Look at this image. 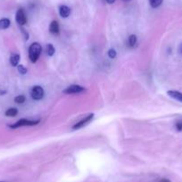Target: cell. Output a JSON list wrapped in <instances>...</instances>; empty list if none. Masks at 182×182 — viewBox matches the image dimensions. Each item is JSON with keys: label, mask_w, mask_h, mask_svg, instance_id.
I'll return each mask as SVG.
<instances>
[{"label": "cell", "mask_w": 182, "mask_h": 182, "mask_svg": "<svg viewBox=\"0 0 182 182\" xmlns=\"http://www.w3.org/2000/svg\"><path fill=\"white\" fill-rule=\"evenodd\" d=\"M41 51H42V47H41L40 44L33 43L30 45V46L29 48V57L32 63H36L38 61V59L39 58V55L41 54Z\"/></svg>", "instance_id": "6da1fadb"}, {"label": "cell", "mask_w": 182, "mask_h": 182, "mask_svg": "<svg viewBox=\"0 0 182 182\" xmlns=\"http://www.w3.org/2000/svg\"><path fill=\"white\" fill-rule=\"evenodd\" d=\"M39 120H36V121H32V120H27V119H21L20 121H18L17 122L9 125V127L11 129H17L22 126H35L38 125L39 123Z\"/></svg>", "instance_id": "7a4b0ae2"}, {"label": "cell", "mask_w": 182, "mask_h": 182, "mask_svg": "<svg viewBox=\"0 0 182 182\" xmlns=\"http://www.w3.org/2000/svg\"><path fill=\"white\" fill-rule=\"evenodd\" d=\"M31 97L35 100H40L44 97V89L40 86H35L31 90Z\"/></svg>", "instance_id": "3957f363"}, {"label": "cell", "mask_w": 182, "mask_h": 182, "mask_svg": "<svg viewBox=\"0 0 182 182\" xmlns=\"http://www.w3.org/2000/svg\"><path fill=\"white\" fill-rule=\"evenodd\" d=\"M86 88L79 86V85H71L70 87H68L67 88H65L63 90L64 94H78V93H81L83 91H85Z\"/></svg>", "instance_id": "277c9868"}, {"label": "cell", "mask_w": 182, "mask_h": 182, "mask_svg": "<svg viewBox=\"0 0 182 182\" xmlns=\"http://www.w3.org/2000/svg\"><path fill=\"white\" fill-rule=\"evenodd\" d=\"M15 20L17 21V23L19 25H24L26 24L27 22V17L25 15V13L23 11V9L20 8L17 13H16V15H15Z\"/></svg>", "instance_id": "5b68a950"}, {"label": "cell", "mask_w": 182, "mask_h": 182, "mask_svg": "<svg viewBox=\"0 0 182 182\" xmlns=\"http://www.w3.org/2000/svg\"><path fill=\"white\" fill-rule=\"evenodd\" d=\"M93 116H94L93 113L88 114L87 117H85L84 119H82L81 121H80L78 123H76V124L72 127V129H73V130H79V129H80V128H83V127L86 126L89 122H91V120L93 119Z\"/></svg>", "instance_id": "8992f818"}, {"label": "cell", "mask_w": 182, "mask_h": 182, "mask_svg": "<svg viewBox=\"0 0 182 182\" xmlns=\"http://www.w3.org/2000/svg\"><path fill=\"white\" fill-rule=\"evenodd\" d=\"M167 94H168V96L171 97L172 98H173V99H175V100H177V101L181 102L182 103L181 92H180V91H178V90H169V91L167 92Z\"/></svg>", "instance_id": "52a82bcc"}, {"label": "cell", "mask_w": 182, "mask_h": 182, "mask_svg": "<svg viewBox=\"0 0 182 182\" xmlns=\"http://www.w3.org/2000/svg\"><path fill=\"white\" fill-rule=\"evenodd\" d=\"M59 13H60L61 17L67 18L71 14V9L68 6H66V5H62L59 8Z\"/></svg>", "instance_id": "ba28073f"}, {"label": "cell", "mask_w": 182, "mask_h": 182, "mask_svg": "<svg viewBox=\"0 0 182 182\" xmlns=\"http://www.w3.org/2000/svg\"><path fill=\"white\" fill-rule=\"evenodd\" d=\"M49 30L51 33L53 34H58L59 31H60V29H59V24L56 21H53L51 23H50V26H49Z\"/></svg>", "instance_id": "9c48e42d"}, {"label": "cell", "mask_w": 182, "mask_h": 182, "mask_svg": "<svg viewBox=\"0 0 182 182\" xmlns=\"http://www.w3.org/2000/svg\"><path fill=\"white\" fill-rule=\"evenodd\" d=\"M20 61V55L18 54H13L10 57V63L12 66H17Z\"/></svg>", "instance_id": "30bf717a"}, {"label": "cell", "mask_w": 182, "mask_h": 182, "mask_svg": "<svg viewBox=\"0 0 182 182\" xmlns=\"http://www.w3.org/2000/svg\"><path fill=\"white\" fill-rule=\"evenodd\" d=\"M10 20L7 19V18H3L0 20V29H7L9 26H10Z\"/></svg>", "instance_id": "8fae6325"}, {"label": "cell", "mask_w": 182, "mask_h": 182, "mask_svg": "<svg viewBox=\"0 0 182 182\" xmlns=\"http://www.w3.org/2000/svg\"><path fill=\"white\" fill-rule=\"evenodd\" d=\"M17 113H18V110H17L16 108H13V107L9 108V109L5 112V115L8 116V117H14V116L17 115Z\"/></svg>", "instance_id": "7c38bea8"}, {"label": "cell", "mask_w": 182, "mask_h": 182, "mask_svg": "<svg viewBox=\"0 0 182 182\" xmlns=\"http://www.w3.org/2000/svg\"><path fill=\"white\" fill-rule=\"evenodd\" d=\"M128 43H129V46L130 47H133L136 45V43H137V37L135 35H130V38H129Z\"/></svg>", "instance_id": "4fadbf2b"}, {"label": "cell", "mask_w": 182, "mask_h": 182, "mask_svg": "<svg viewBox=\"0 0 182 182\" xmlns=\"http://www.w3.org/2000/svg\"><path fill=\"white\" fill-rule=\"evenodd\" d=\"M55 52V49L54 47V46L52 44H48L46 45V54L49 55V56H52Z\"/></svg>", "instance_id": "5bb4252c"}, {"label": "cell", "mask_w": 182, "mask_h": 182, "mask_svg": "<svg viewBox=\"0 0 182 182\" xmlns=\"http://www.w3.org/2000/svg\"><path fill=\"white\" fill-rule=\"evenodd\" d=\"M149 3L153 8H157L162 4L163 0H149Z\"/></svg>", "instance_id": "9a60e30c"}, {"label": "cell", "mask_w": 182, "mask_h": 182, "mask_svg": "<svg viewBox=\"0 0 182 182\" xmlns=\"http://www.w3.org/2000/svg\"><path fill=\"white\" fill-rule=\"evenodd\" d=\"M25 100H26V98H25V97L24 96H18V97H16L15 98H14V102L15 103H17V104H23L24 102H25Z\"/></svg>", "instance_id": "2e32d148"}, {"label": "cell", "mask_w": 182, "mask_h": 182, "mask_svg": "<svg viewBox=\"0 0 182 182\" xmlns=\"http://www.w3.org/2000/svg\"><path fill=\"white\" fill-rule=\"evenodd\" d=\"M17 69H18V71H19L21 74H26V73H27V69H26L23 65H18Z\"/></svg>", "instance_id": "e0dca14e"}, {"label": "cell", "mask_w": 182, "mask_h": 182, "mask_svg": "<svg viewBox=\"0 0 182 182\" xmlns=\"http://www.w3.org/2000/svg\"><path fill=\"white\" fill-rule=\"evenodd\" d=\"M108 55L110 58H114L116 56V51L113 49V48H111L109 51H108Z\"/></svg>", "instance_id": "ac0fdd59"}, {"label": "cell", "mask_w": 182, "mask_h": 182, "mask_svg": "<svg viewBox=\"0 0 182 182\" xmlns=\"http://www.w3.org/2000/svg\"><path fill=\"white\" fill-rule=\"evenodd\" d=\"M175 127H176V130H177L178 131H182V121H179V122L176 123Z\"/></svg>", "instance_id": "d6986e66"}, {"label": "cell", "mask_w": 182, "mask_h": 182, "mask_svg": "<svg viewBox=\"0 0 182 182\" xmlns=\"http://www.w3.org/2000/svg\"><path fill=\"white\" fill-rule=\"evenodd\" d=\"M178 50H179V53H180L181 55H182V43L179 46V49H178Z\"/></svg>", "instance_id": "ffe728a7"}, {"label": "cell", "mask_w": 182, "mask_h": 182, "mask_svg": "<svg viewBox=\"0 0 182 182\" xmlns=\"http://www.w3.org/2000/svg\"><path fill=\"white\" fill-rule=\"evenodd\" d=\"M159 182H172V181H171L170 180H168V179H162Z\"/></svg>", "instance_id": "44dd1931"}, {"label": "cell", "mask_w": 182, "mask_h": 182, "mask_svg": "<svg viewBox=\"0 0 182 182\" xmlns=\"http://www.w3.org/2000/svg\"><path fill=\"white\" fill-rule=\"evenodd\" d=\"M115 1H116V0H106V2H107L108 4H113Z\"/></svg>", "instance_id": "7402d4cb"}, {"label": "cell", "mask_w": 182, "mask_h": 182, "mask_svg": "<svg viewBox=\"0 0 182 182\" xmlns=\"http://www.w3.org/2000/svg\"><path fill=\"white\" fill-rule=\"evenodd\" d=\"M124 1H127V2H128V1H130V0H124Z\"/></svg>", "instance_id": "603a6c76"}, {"label": "cell", "mask_w": 182, "mask_h": 182, "mask_svg": "<svg viewBox=\"0 0 182 182\" xmlns=\"http://www.w3.org/2000/svg\"><path fill=\"white\" fill-rule=\"evenodd\" d=\"M0 182H4V181H0Z\"/></svg>", "instance_id": "cb8c5ba5"}]
</instances>
